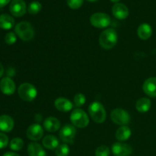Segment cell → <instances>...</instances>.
I'll use <instances>...</instances> for the list:
<instances>
[{
  "mask_svg": "<svg viewBox=\"0 0 156 156\" xmlns=\"http://www.w3.org/2000/svg\"><path fill=\"white\" fill-rule=\"evenodd\" d=\"M151 101L147 98H142L136 101V108L140 113H146L149 111L151 108Z\"/></svg>",
  "mask_w": 156,
  "mask_h": 156,
  "instance_id": "603a6c76",
  "label": "cell"
},
{
  "mask_svg": "<svg viewBox=\"0 0 156 156\" xmlns=\"http://www.w3.org/2000/svg\"><path fill=\"white\" fill-rule=\"evenodd\" d=\"M3 156H20L18 154L15 153V152H5V153L3 155Z\"/></svg>",
  "mask_w": 156,
  "mask_h": 156,
  "instance_id": "d6a6232c",
  "label": "cell"
},
{
  "mask_svg": "<svg viewBox=\"0 0 156 156\" xmlns=\"http://www.w3.org/2000/svg\"><path fill=\"white\" fill-rule=\"evenodd\" d=\"M70 120L74 126L85 128L89 123V117L82 109H75L70 115Z\"/></svg>",
  "mask_w": 156,
  "mask_h": 156,
  "instance_id": "277c9868",
  "label": "cell"
},
{
  "mask_svg": "<svg viewBox=\"0 0 156 156\" xmlns=\"http://www.w3.org/2000/svg\"><path fill=\"white\" fill-rule=\"evenodd\" d=\"M143 91L149 97H156V77L149 78L143 83Z\"/></svg>",
  "mask_w": 156,
  "mask_h": 156,
  "instance_id": "5bb4252c",
  "label": "cell"
},
{
  "mask_svg": "<svg viewBox=\"0 0 156 156\" xmlns=\"http://www.w3.org/2000/svg\"><path fill=\"white\" fill-rule=\"evenodd\" d=\"M131 133V129H129L128 126H121L120 127H119L117 129V130L116 131L115 136L117 138V140L119 141H126L130 137Z\"/></svg>",
  "mask_w": 156,
  "mask_h": 156,
  "instance_id": "7402d4cb",
  "label": "cell"
},
{
  "mask_svg": "<svg viewBox=\"0 0 156 156\" xmlns=\"http://www.w3.org/2000/svg\"><path fill=\"white\" fill-rule=\"evenodd\" d=\"M18 95L24 101H32L34 100L37 94V88L32 84L22 83L18 90Z\"/></svg>",
  "mask_w": 156,
  "mask_h": 156,
  "instance_id": "5b68a950",
  "label": "cell"
},
{
  "mask_svg": "<svg viewBox=\"0 0 156 156\" xmlns=\"http://www.w3.org/2000/svg\"><path fill=\"white\" fill-rule=\"evenodd\" d=\"M14 125H15L14 120L10 116H0V130L2 132H10V131H12L13 129Z\"/></svg>",
  "mask_w": 156,
  "mask_h": 156,
  "instance_id": "9a60e30c",
  "label": "cell"
},
{
  "mask_svg": "<svg viewBox=\"0 0 156 156\" xmlns=\"http://www.w3.org/2000/svg\"><path fill=\"white\" fill-rule=\"evenodd\" d=\"M9 144V137L3 133H0V149L7 147Z\"/></svg>",
  "mask_w": 156,
  "mask_h": 156,
  "instance_id": "4dcf8cb0",
  "label": "cell"
},
{
  "mask_svg": "<svg viewBox=\"0 0 156 156\" xmlns=\"http://www.w3.org/2000/svg\"><path fill=\"white\" fill-rule=\"evenodd\" d=\"M111 2H113L114 3H118L119 2H120V0H111Z\"/></svg>",
  "mask_w": 156,
  "mask_h": 156,
  "instance_id": "e575fe53",
  "label": "cell"
},
{
  "mask_svg": "<svg viewBox=\"0 0 156 156\" xmlns=\"http://www.w3.org/2000/svg\"><path fill=\"white\" fill-rule=\"evenodd\" d=\"M55 108L62 112H68L73 108V104L69 100L64 98H59L54 102Z\"/></svg>",
  "mask_w": 156,
  "mask_h": 156,
  "instance_id": "e0dca14e",
  "label": "cell"
},
{
  "mask_svg": "<svg viewBox=\"0 0 156 156\" xmlns=\"http://www.w3.org/2000/svg\"><path fill=\"white\" fill-rule=\"evenodd\" d=\"M84 0H66L67 5L72 9H78L82 5Z\"/></svg>",
  "mask_w": 156,
  "mask_h": 156,
  "instance_id": "f1b7e54d",
  "label": "cell"
},
{
  "mask_svg": "<svg viewBox=\"0 0 156 156\" xmlns=\"http://www.w3.org/2000/svg\"><path fill=\"white\" fill-rule=\"evenodd\" d=\"M110 149L106 146H101L95 150V156H109Z\"/></svg>",
  "mask_w": 156,
  "mask_h": 156,
  "instance_id": "83f0119b",
  "label": "cell"
},
{
  "mask_svg": "<svg viewBox=\"0 0 156 156\" xmlns=\"http://www.w3.org/2000/svg\"><path fill=\"white\" fill-rule=\"evenodd\" d=\"M23 146H24V141L22 140V139L19 138V137L12 139L9 143V147L13 151H20L22 149Z\"/></svg>",
  "mask_w": 156,
  "mask_h": 156,
  "instance_id": "cb8c5ba5",
  "label": "cell"
},
{
  "mask_svg": "<svg viewBox=\"0 0 156 156\" xmlns=\"http://www.w3.org/2000/svg\"><path fill=\"white\" fill-rule=\"evenodd\" d=\"M88 112L91 119L95 123H104L106 120V111L105 107L98 101H94L88 107Z\"/></svg>",
  "mask_w": 156,
  "mask_h": 156,
  "instance_id": "3957f363",
  "label": "cell"
},
{
  "mask_svg": "<svg viewBox=\"0 0 156 156\" xmlns=\"http://www.w3.org/2000/svg\"><path fill=\"white\" fill-rule=\"evenodd\" d=\"M86 101V98L85 96L82 93H79V94H76L74 97V103L76 107H81L84 105V104Z\"/></svg>",
  "mask_w": 156,
  "mask_h": 156,
  "instance_id": "4316f807",
  "label": "cell"
},
{
  "mask_svg": "<svg viewBox=\"0 0 156 156\" xmlns=\"http://www.w3.org/2000/svg\"><path fill=\"white\" fill-rule=\"evenodd\" d=\"M44 135V130L42 126L38 123L32 124L27 128V136L29 140L32 141H38L42 138Z\"/></svg>",
  "mask_w": 156,
  "mask_h": 156,
  "instance_id": "8fae6325",
  "label": "cell"
},
{
  "mask_svg": "<svg viewBox=\"0 0 156 156\" xmlns=\"http://www.w3.org/2000/svg\"><path fill=\"white\" fill-rule=\"evenodd\" d=\"M111 149L115 156H129L133 152L132 147L129 144L122 143H114Z\"/></svg>",
  "mask_w": 156,
  "mask_h": 156,
  "instance_id": "30bf717a",
  "label": "cell"
},
{
  "mask_svg": "<svg viewBox=\"0 0 156 156\" xmlns=\"http://www.w3.org/2000/svg\"><path fill=\"white\" fill-rule=\"evenodd\" d=\"M112 13L117 19L123 20L129 15V9L123 3H115L112 7Z\"/></svg>",
  "mask_w": 156,
  "mask_h": 156,
  "instance_id": "4fadbf2b",
  "label": "cell"
},
{
  "mask_svg": "<svg viewBox=\"0 0 156 156\" xmlns=\"http://www.w3.org/2000/svg\"><path fill=\"white\" fill-rule=\"evenodd\" d=\"M88 2H94L98 1V0H88Z\"/></svg>",
  "mask_w": 156,
  "mask_h": 156,
  "instance_id": "d590c367",
  "label": "cell"
},
{
  "mask_svg": "<svg viewBox=\"0 0 156 156\" xmlns=\"http://www.w3.org/2000/svg\"><path fill=\"white\" fill-rule=\"evenodd\" d=\"M3 74H4V67H3L2 64L0 62V78L2 76Z\"/></svg>",
  "mask_w": 156,
  "mask_h": 156,
  "instance_id": "836d02e7",
  "label": "cell"
},
{
  "mask_svg": "<svg viewBox=\"0 0 156 156\" xmlns=\"http://www.w3.org/2000/svg\"><path fill=\"white\" fill-rule=\"evenodd\" d=\"M15 25V19L8 14L0 15V28L3 30H9Z\"/></svg>",
  "mask_w": 156,
  "mask_h": 156,
  "instance_id": "ffe728a7",
  "label": "cell"
},
{
  "mask_svg": "<svg viewBox=\"0 0 156 156\" xmlns=\"http://www.w3.org/2000/svg\"><path fill=\"white\" fill-rule=\"evenodd\" d=\"M29 156H46V152L42 146L37 143H31L27 146Z\"/></svg>",
  "mask_w": 156,
  "mask_h": 156,
  "instance_id": "d6986e66",
  "label": "cell"
},
{
  "mask_svg": "<svg viewBox=\"0 0 156 156\" xmlns=\"http://www.w3.org/2000/svg\"><path fill=\"white\" fill-rule=\"evenodd\" d=\"M44 127L48 132H56L60 128V122L56 117H47L44 121Z\"/></svg>",
  "mask_w": 156,
  "mask_h": 156,
  "instance_id": "2e32d148",
  "label": "cell"
},
{
  "mask_svg": "<svg viewBox=\"0 0 156 156\" xmlns=\"http://www.w3.org/2000/svg\"><path fill=\"white\" fill-rule=\"evenodd\" d=\"M152 34V27L147 23H143L140 24L137 29L138 37L142 40H148Z\"/></svg>",
  "mask_w": 156,
  "mask_h": 156,
  "instance_id": "ac0fdd59",
  "label": "cell"
},
{
  "mask_svg": "<svg viewBox=\"0 0 156 156\" xmlns=\"http://www.w3.org/2000/svg\"><path fill=\"white\" fill-rule=\"evenodd\" d=\"M42 143L43 146L46 149H50V150L56 149L59 145V140L53 135H48L44 137L42 140Z\"/></svg>",
  "mask_w": 156,
  "mask_h": 156,
  "instance_id": "44dd1931",
  "label": "cell"
},
{
  "mask_svg": "<svg viewBox=\"0 0 156 156\" xmlns=\"http://www.w3.org/2000/svg\"><path fill=\"white\" fill-rule=\"evenodd\" d=\"M117 34L114 29L108 28L103 30L99 37V44L102 48L111 50L117 44Z\"/></svg>",
  "mask_w": 156,
  "mask_h": 156,
  "instance_id": "6da1fadb",
  "label": "cell"
},
{
  "mask_svg": "<svg viewBox=\"0 0 156 156\" xmlns=\"http://www.w3.org/2000/svg\"><path fill=\"white\" fill-rule=\"evenodd\" d=\"M26 4L24 0H12L9 5L11 14L15 17H21L26 13Z\"/></svg>",
  "mask_w": 156,
  "mask_h": 156,
  "instance_id": "9c48e42d",
  "label": "cell"
},
{
  "mask_svg": "<svg viewBox=\"0 0 156 156\" xmlns=\"http://www.w3.org/2000/svg\"><path fill=\"white\" fill-rule=\"evenodd\" d=\"M70 149L69 147L66 144L59 145L56 149V156H68L69 154Z\"/></svg>",
  "mask_w": 156,
  "mask_h": 156,
  "instance_id": "484cf974",
  "label": "cell"
},
{
  "mask_svg": "<svg viewBox=\"0 0 156 156\" xmlns=\"http://www.w3.org/2000/svg\"><path fill=\"white\" fill-rule=\"evenodd\" d=\"M11 0H0V8H2L5 6L6 5L9 4Z\"/></svg>",
  "mask_w": 156,
  "mask_h": 156,
  "instance_id": "1f68e13d",
  "label": "cell"
},
{
  "mask_svg": "<svg viewBox=\"0 0 156 156\" xmlns=\"http://www.w3.org/2000/svg\"><path fill=\"white\" fill-rule=\"evenodd\" d=\"M16 86L14 81L9 77H5L0 81V90L6 95H12L15 93Z\"/></svg>",
  "mask_w": 156,
  "mask_h": 156,
  "instance_id": "7c38bea8",
  "label": "cell"
},
{
  "mask_svg": "<svg viewBox=\"0 0 156 156\" xmlns=\"http://www.w3.org/2000/svg\"><path fill=\"white\" fill-rule=\"evenodd\" d=\"M90 22L94 27L98 28H105L111 24V18L108 14L97 12L90 17Z\"/></svg>",
  "mask_w": 156,
  "mask_h": 156,
  "instance_id": "8992f818",
  "label": "cell"
},
{
  "mask_svg": "<svg viewBox=\"0 0 156 156\" xmlns=\"http://www.w3.org/2000/svg\"><path fill=\"white\" fill-rule=\"evenodd\" d=\"M111 120L114 123L120 126H125L130 122V116L125 110L116 108L111 114Z\"/></svg>",
  "mask_w": 156,
  "mask_h": 156,
  "instance_id": "52a82bcc",
  "label": "cell"
},
{
  "mask_svg": "<svg viewBox=\"0 0 156 156\" xmlns=\"http://www.w3.org/2000/svg\"><path fill=\"white\" fill-rule=\"evenodd\" d=\"M17 41L16 34L13 33V32H9L5 37V42L9 45H12L14 44Z\"/></svg>",
  "mask_w": 156,
  "mask_h": 156,
  "instance_id": "f546056e",
  "label": "cell"
},
{
  "mask_svg": "<svg viewBox=\"0 0 156 156\" xmlns=\"http://www.w3.org/2000/svg\"><path fill=\"white\" fill-rule=\"evenodd\" d=\"M41 9H42V5L41 3L37 1H34L30 4H29L27 12L31 15H36L41 10Z\"/></svg>",
  "mask_w": 156,
  "mask_h": 156,
  "instance_id": "d4e9b609",
  "label": "cell"
},
{
  "mask_svg": "<svg viewBox=\"0 0 156 156\" xmlns=\"http://www.w3.org/2000/svg\"><path fill=\"white\" fill-rule=\"evenodd\" d=\"M76 135V129L73 125L66 124L60 129L59 137L66 143H73Z\"/></svg>",
  "mask_w": 156,
  "mask_h": 156,
  "instance_id": "ba28073f",
  "label": "cell"
},
{
  "mask_svg": "<svg viewBox=\"0 0 156 156\" xmlns=\"http://www.w3.org/2000/svg\"><path fill=\"white\" fill-rule=\"evenodd\" d=\"M15 32L17 36L24 41H30L34 37V29L27 21H21L15 27Z\"/></svg>",
  "mask_w": 156,
  "mask_h": 156,
  "instance_id": "7a4b0ae2",
  "label": "cell"
}]
</instances>
